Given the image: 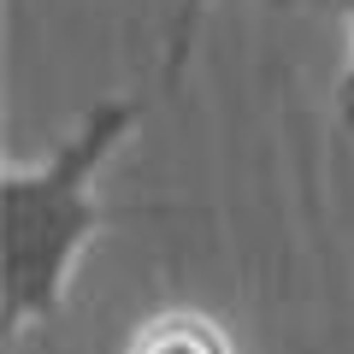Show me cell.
I'll return each instance as SVG.
<instances>
[{
  "mask_svg": "<svg viewBox=\"0 0 354 354\" xmlns=\"http://www.w3.org/2000/svg\"><path fill=\"white\" fill-rule=\"evenodd\" d=\"M213 12V0H177L171 6V30H165V71L160 83L177 88L183 83V65H189V48H195V30H201V18Z\"/></svg>",
  "mask_w": 354,
  "mask_h": 354,
  "instance_id": "cell-3",
  "label": "cell"
},
{
  "mask_svg": "<svg viewBox=\"0 0 354 354\" xmlns=\"http://www.w3.org/2000/svg\"><path fill=\"white\" fill-rule=\"evenodd\" d=\"M124 354H230V342L201 313H165V319H148Z\"/></svg>",
  "mask_w": 354,
  "mask_h": 354,
  "instance_id": "cell-2",
  "label": "cell"
},
{
  "mask_svg": "<svg viewBox=\"0 0 354 354\" xmlns=\"http://www.w3.org/2000/svg\"><path fill=\"white\" fill-rule=\"evenodd\" d=\"M136 118H142L136 95H106V101L83 106L71 136H59L36 165H24V160L6 165V177H0V307H6V325L12 330L59 319L65 283H71L83 248L101 230L130 225V218L183 213L177 201L106 207L95 195L101 165L136 130Z\"/></svg>",
  "mask_w": 354,
  "mask_h": 354,
  "instance_id": "cell-1",
  "label": "cell"
},
{
  "mask_svg": "<svg viewBox=\"0 0 354 354\" xmlns=\"http://www.w3.org/2000/svg\"><path fill=\"white\" fill-rule=\"evenodd\" d=\"M283 6H319V12L348 24V65H342V83H337V124L354 136V0H283Z\"/></svg>",
  "mask_w": 354,
  "mask_h": 354,
  "instance_id": "cell-4",
  "label": "cell"
}]
</instances>
